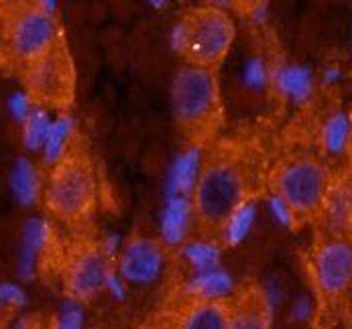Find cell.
<instances>
[{"label":"cell","instance_id":"6da1fadb","mask_svg":"<svg viewBox=\"0 0 352 329\" xmlns=\"http://www.w3.org/2000/svg\"><path fill=\"white\" fill-rule=\"evenodd\" d=\"M252 197V173L243 150L222 146L210 150L190 189V218L198 234H228Z\"/></svg>","mask_w":352,"mask_h":329},{"label":"cell","instance_id":"7a4b0ae2","mask_svg":"<svg viewBox=\"0 0 352 329\" xmlns=\"http://www.w3.org/2000/svg\"><path fill=\"white\" fill-rule=\"evenodd\" d=\"M100 191V175L92 155L82 146H61L51 159L41 197L55 220L82 226L98 212Z\"/></svg>","mask_w":352,"mask_h":329},{"label":"cell","instance_id":"3957f363","mask_svg":"<svg viewBox=\"0 0 352 329\" xmlns=\"http://www.w3.org/2000/svg\"><path fill=\"white\" fill-rule=\"evenodd\" d=\"M171 112L184 141L206 146L224 126V98L218 73L179 65L171 80Z\"/></svg>","mask_w":352,"mask_h":329},{"label":"cell","instance_id":"277c9868","mask_svg":"<svg viewBox=\"0 0 352 329\" xmlns=\"http://www.w3.org/2000/svg\"><path fill=\"white\" fill-rule=\"evenodd\" d=\"M61 39L63 29L45 2L0 4V65L21 76Z\"/></svg>","mask_w":352,"mask_h":329},{"label":"cell","instance_id":"5b68a950","mask_svg":"<svg viewBox=\"0 0 352 329\" xmlns=\"http://www.w3.org/2000/svg\"><path fill=\"white\" fill-rule=\"evenodd\" d=\"M236 41L234 16L216 4L184 10L173 27V49L182 65L218 73Z\"/></svg>","mask_w":352,"mask_h":329},{"label":"cell","instance_id":"8992f818","mask_svg":"<svg viewBox=\"0 0 352 329\" xmlns=\"http://www.w3.org/2000/svg\"><path fill=\"white\" fill-rule=\"evenodd\" d=\"M269 185L273 205L285 224L322 218L334 179L324 161L311 155H294L273 171Z\"/></svg>","mask_w":352,"mask_h":329},{"label":"cell","instance_id":"52a82bcc","mask_svg":"<svg viewBox=\"0 0 352 329\" xmlns=\"http://www.w3.org/2000/svg\"><path fill=\"white\" fill-rule=\"evenodd\" d=\"M116 279V254L94 236H78L63 250L61 284L74 305H86L112 288Z\"/></svg>","mask_w":352,"mask_h":329},{"label":"cell","instance_id":"ba28073f","mask_svg":"<svg viewBox=\"0 0 352 329\" xmlns=\"http://www.w3.org/2000/svg\"><path fill=\"white\" fill-rule=\"evenodd\" d=\"M19 78L23 82L27 102L41 110L65 112L76 102L78 71L65 39L33 61Z\"/></svg>","mask_w":352,"mask_h":329},{"label":"cell","instance_id":"9c48e42d","mask_svg":"<svg viewBox=\"0 0 352 329\" xmlns=\"http://www.w3.org/2000/svg\"><path fill=\"white\" fill-rule=\"evenodd\" d=\"M311 277L320 295L340 301L352 293V234L328 232L311 250Z\"/></svg>","mask_w":352,"mask_h":329},{"label":"cell","instance_id":"30bf717a","mask_svg":"<svg viewBox=\"0 0 352 329\" xmlns=\"http://www.w3.org/2000/svg\"><path fill=\"white\" fill-rule=\"evenodd\" d=\"M165 266V246L149 234H131L116 254V275L129 284L145 286L159 277Z\"/></svg>","mask_w":352,"mask_h":329},{"label":"cell","instance_id":"8fae6325","mask_svg":"<svg viewBox=\"0 0 352 329\" xmlns=\"http://www.w3.org/2000/svg\"><path fill=\"white\" fill-rule=\"evenodd\" d=\"M275 305L258 282H245L230 295V329H273Z\"/></svg>","mask_w":352,"mask_h":329},{"label":"cell","instance_id":"7c38bea8","mask_svg":"<svg viewBox=\"0 0 352 329\" xmlns=\"http://www.w3.org/2000/svg\"><path fill=\"white\" fill-rule=\"evenodd\" d=\"M173 324L175 329H230V295L194 291Z\"/></svg>","mask_w":352,"mask_h":329},{"label":"cell","instance_id":"4fadbf2b","mask_svg":"<svg viewBox=\"0 0 352 329\" xmlns=\"http://www.w3.org/2000/svg\"><path fill=\"white\" fill-rule=\"evenodd\" d=\"M322 218L326 220L328 232L352 234V188L346 183L332 185Z\"/></svg>","mask_w":352,"mask_h":329},{"label":"cell","instance_id":"5bb4252c","mask_svg":"<svg viewBox=\"0 0 352 329\" xmlns=\"http://www.w3.org/2000/svg\"><path fill=\"white\" fill-rule=\"evenodd\" d=\"M324 141H326L330 150H340V148H344V144L351 141L349 116H342V114H340V116H334V118L326 124Z\"/></svg>","mask_w":352,"mask_h":329},{"label":"cell","instance_id":"9a60e30c","mask_svg":"<svg viewBox=\"0 0 352 329\" xmlns=\"http://www.w3.org/2000/svg\"><path fill=\"white\" fill-rule=\"evenodd\" d=\"M74 305V303H72ZM55 329H86L84 328V317H82V311H80V305H74L72 309H67L61 319L57 321V328Z\"/></svg>","mask_w":352,"mask_h":329},{"label":"cell","instance_id":"2e32d148","mask_svg":"<svg viewBox=\"0 0 352 329\" xmlns=\"http://www.w3.org/2000/svg\"><path fill=\"white\" fill-rule=\"evenodd\" d=\"M147 329H175V324H173V319L163 317V319H157V321L151 324Z\"/></svg>","mask_w":352,"mask_h":329},{"label":"cell","instance_id":"e0dca14e","mask_svg":"<svg viewBox=\"0 0 352 329\" xmlns=\"http://www.w3.org/2000/svg\"><path fill=\"white\" fill-rule=\"evenodd\" d=\"M349 128H351V139H352V112H351V116H349Z\"/></svg>","mask_w":352,"mask_h":329}]
</instances>
